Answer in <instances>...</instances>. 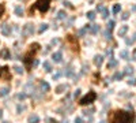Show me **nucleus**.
<instances>
[{"instance_id": "nucleus-1", "label": "nucleus", "mask_w": 136, "mask_h": 123, "mask_svg": "<svg viewBox=\"0 0 136 123\" xmlns=\"http://www.w3.org/2000/svg\"><path fill=\"white\" fill-rule=\"evenodd\" d=\"M135 122V114L132 111H116L110 118V123H133Z\"/></svg>"}, {"instance_id": "nucleus-2", "label": "nucleus", "mask_w": 136, "mask_h": 123, "mask_svg": "<svg viewBox=\"0 0 136 123\" xmlns=\"http://www.w3.org/2000/svg\"><path fill=\"white\" fill-rule=\"evenodd\" d=\"M38 48H40V45H38V44H33V45H30V51L23 56V62H25V64H26V67H27V68L31 67V64H33V58H34L36 52L38 51Z\"/></svg>"}, {"instance_id": "nucleus-3", "label": "nucleus", "mask_w": 136, "mask_h": 123, "mask_svg": "<svg viewBox=\"0 0 136 123\" xmlns=\"http://www.w3.org/2000/svg\"><path fill=\"white\" fill-rule=\"evenodd\" d=\"M49 4H50V0H37L36 4L30 8V12H34V10H40L41 12H46L49 10Z\"/></svg>"}, {"instance_id": "nucleus-4", "label": "nucleus", "mask_w": 136, "mask_h": 123, "mask_svg": "<svg viewBox=\"0 0 136 123\" xmlns=\"http://www.w3.org/2000/svg\"><path fill=\"white\" fill-rule=\"evenodd\" d=\"M95 99H97V93H95V92H93V90H90L86 96L83 97V99H80L79 104H80V105H89V104H91Z\"/></svg>"}, {"instance_id": "nucleus-5", "label": "nucleus", "mask_w": 136, "mask_h": 123, "mask_svg": "<svg viewBox=\"0 0 136 123\" xmlns=\"http://www.w3.org/2000/svg\"><path fill=\"white\" fill-rule=\"evenodd\" d=\"M0 78L6 79V81H10L11 79V74H10V68L7 67V66H4V67L0 68Z\"/></svg>"}, {"instance_id": "nucleus-6", "label": "nucleus", "mask_w": 136, "mask_h": 123, "mask_svg": "<svg viewBox=\"0 0 136 123\" xmlns=\"http://www.w3.org/2000/svg\"><path fill=\"white\" fill-rule=\"evenodd\" d=\"M67 40H68V42L71 44L72 51L78 52V51H79V44H78V40H76V38H75L74 36H67Z\"/></svg>"}, {"instance_id": "nucleus-7", "label": "nucleus", "mask_w": 136, "mask_h": 123, "mask_svg": "<svg viewBox=\"0 0 136 123\" xmlns=\"http://www.w3.org/2000/svg\"><path fill=\"white\" fill-rule=\"evenodd\" d=\"M22 33H23V36L29 37V36H31L33 33H34V26H33L31 23H26V25L23 26V30H22Z\"/></svg>"}, {"instance_id": "nucleus-8", "label": "nucleus", "mask_w": 136, "mask_h": 123, "mask_svg": "<svg viewBox=\"0 0 136 123\" xmlns=\"http://www.w3.org/2000/svg\"><path fill=\"white\" fill-rule=\"evenodd\" d=\"M0 29H1V33H3L4 36H10L11 34V26L7 23H3L1 26H0Z\"/></svg>"}, {"instance_id": "nucleus-9", "label": "nucleus", "mask_w": 136, "mask_h": 123, "mask_svg": "<svg viewBox=\"0 0 136 123\" xmlns=\"http://www.w3.org/2000/svg\"><path fill=\"white\" fill-rule=\"evenodd\" d=\"M86 30H89L91 34H97V33L99 32V26H98V25H87Z\"/></svg>"}, {"instance_id": "nucleus-10", "label": "nucleus", "mask_w": 136, "mask_h": 123, "mask_svg": "<svg viewBox=\"0 0 136 123\" xmlns=\"http://www.w3.org/2000/svg\"><path fill=\"white\" fill-rule=\"evenodd\" d=\"M102 63H104V56L97 55L94 58V64L97 66V67H101V66H102Z\"/></svg>"}, {"instance_id": "nucleus-11", "label": "nucleus", "mask_w": 136, "mask_h": 123, "mask_svg": "<svg viewBox=\"0 0 136 123\" xmlns=\"http://www.w3.org/2000/svg\"><path fill=\"white\" fill-rule=\"evenodd\" d=\"M52 59H53L54 63H61V60H63V55H61V52H54V53H53V56H52Z\"/></svg>"}, {"instance_id": "nucleus-12", "label": "nucleus", "mask_w": 136, "mask_h": 123, "mask_svg": "<svg viewBox=\"0 0 136 123\" xmlns=\"http://www.w3.org/2000/svg\"><path fill=\"white\" fill-rule=\"evenodd\" d=\"M0 59H10V51L8 48H3L0 51Z\"/></svg>"}, {"instance_id": "nucleus-13", "label": "nucleus", "mask_w": 136, "mask_h": 123, "mask_svg": "<svg viewBox=\"0 0 136 123\" xmlns=\"http://www.w3.org/2000/svg\"><path fill=\"white\" fill-rule=\"evenodd\" d=\"M68 90V85H65V83H63V85H59L56 89H54V92L56 93H64V92Z\"/></svg>"}, {"instance_id": "nucleus-14", "label": "nucleus", "mask_w": 136, "mask_h": 123, "mask_svg": "<svg viewBox=\"0 0 136 123\" xmlns=\"http://www.w3.org/2000/svg\"><path fill=\"white\" fill-rule=\"evenodd\" d=\"M29 123H38L40 122V118H38V115H36V114H33V115H30L29 116Z\"/></svg>"}, {"instance_id": "nucleus-15", "label": "nucleus", "mask_w": 136, "mask_h": 123, "mask_svg": "<svg viewBox=\"0 0 136 123\" xmlns=\"http://www.w3.org/2000/svg\"><path fill=\"white\" fill-rule=\"evenodd\" d=\"M118 64V62L116 59H109V63H108V68H113Z\"/></svg>"}, {"instance_id": "nucleus-16", "label": "nucleus", "mask_w": 136, "mask_h": 123, "mask_svg": "<svg viewBox=\"0 0 136 123\" xmlns=\"http://www.w3.org/2000/svg\"><path fill=\"white\" fill-rule=\"evenodd\" d=\"M128 32V26H121L120 27V30H118V36H120V37H122V36H125V33Z\"/></svg>"}, {"instance_id": "nucleus-17", "label": "nucleus", "mask_w": 136, "mask_h": 123, "mask_svg": "<svg viewBox=\"0 0 136 123\" xmlns=\"http://www.w3.org/2000/svg\"><path fill=\"white\" fill-rule=\"evenodd\" d=\"M41 89H42V92H49V89H50L49 83H48V82H45V81H42L41 82Z\"/></svg>"}, {"instance_id": "nucleus-18", "label": "nucleus", "mask_w": 136, "mask_h": 123, "mask_svg": "<svg viewBox=\"0 0 136 123\" xmlns=\"http://www.w3.org/2000/svg\"><path fill=\"white\" fill-rule=\"evenodd\" d=\"M99 12L102 14V18H104V19H108V17H109V10L105 8V7H102V10H101Z\"/></svg>"}, {"instance_id": "nucleus-19", "label": "nucleus", "mask_w": 136, "mask_h": 123, "mask_svg": "<svg viewBox=\"0 0 136 123\" xmlns=\"http://www.w3.org/2000/svg\"><path fill=\"white\" fill-rule=\"evenodd\" d=\"M44 70L46 73H50L52 71V64H50L49 62H44Z\"/></svg>"}, {"instance_id": "nucleus-20", "label": "nucleus", "mask_w": 136, "mask_h": 123, "mask_svg": "<svg viewBox=\"0 0 136 123\" xmlns=\"http://www.w3.org/2000/svg\"><path fill=\"white\" fill-rule=\"evenodd\" d=\"M15 14L18 15V17H22V15H23V8H22L21 6H16L15 7Z\"/></svg>"}, {"instance_id": "nucleus-21", "label": "nucleus", "mask_w": 136, "mask_h": 123, "mask_svg": "<svg viewBox=\"0 0 136 123\" xmlns=\"http://www.w3.org/2000/svg\"><path fill=\"white\" fill-rule=\"evenodd\" d=\"M63 74H65L67 77H72V75H74V70H72L71 67H67V68H65V71H64Z\"/></svg>"}, {"instance_id": "nucleus-22", "label": "nucleus", "mask_w": 136, "mask_h": 123, "mask_svg": "<svg viewBox=\"0 0 136 123\" xmlns=\"http://www.w3.org/2000/svg\"><path fill=\"white\" fill-rule=\"evenodd\" d=\"M65 18H67L65 11H59L57 12V19H65Z\"/></svg>"}, {"instance_id": "nucleus-23", "label": "nucleus", "mask_w": 136, "mask_h": 123, "mask_svg": "<svg viewBox=\"0 0 136 123\" xmlns=\"http://www.w3.org/2000/svg\"><path fill=\"white\" fill-rule=\"evenodd\" d=\"M87 19L94 20L95 19V12L94 11H89V12H87Z\"/></svg>"}, {"instance_id": "nucleus-24", "label": "nucleus", "mask_w": 136, "mask_h": 123, "mask_svg": "<svg viewBox=\"0 0 136 123\" xmlns=\"http://www.w3.org/2000/svg\"><path fill=\"white\" fill-rule=\"evenodd\" d=\"M8 92H10L8 88H1V89H0V96H7Z\"/></svg>"}, {"instance_id": "nucleus-25", "label": "nucleus", "mask_w": 136, "mask_h": 123, "mask_svg": "<svg viewBox=\"0 0 136 123\" xmlns=\"http://www.w3.org/2000/svg\"><path fill=\"white\" fill-rule=\"evenodd\" d=\"M125 74H127V75H132V73H133V68L131 67V66H127V67H125V71H124Z\"/></svg>"}, {"instance_id": "nucleus-26", "label": "nucleus", "mask_w": 136, "mask_h": 123, "mask_svg": "<svg viewBox=\"0 0 136 123\" xmlns=\"http://www.w3.org/2000/svg\"><path fill=\"white\" fill-rule=\"evenodd\" d=\"M46 29H48V25H46V23H42L41 26H40V29H38V33L41 34V33H44Z\"/></svg>"}, {"instance_id": "nucleus-27", "label": "nucleus", "mask_w": 136, "mask_h": 123, "mask_svg": "<svg viewBox=\"0 0 136 123\" xmlns=\"http://www.w3.org/2000/svg\"><path fill=\"white\" fill-rule=\"evenodd\" d=\"M114 20H109V23H108V30H109V32H112L113 29H114Z\"/></svg>"}, {"instance_id": "nucleus-28", "label": "nucleus", "mask_w": 136, "mask_h": 123, "mask_svg": "<svg viewBox=\"0 0 136 123\" xmlns=\"http://www.w3.org/2000/svg\"><path fill=\"white\" fill-rule=\"evenodd\" d=\"M14 70H15L16 74H23V68L19 67V66H14Z\"/></svg>"}, {"instance_id": "nucleus-29", "label": "nucleus", "mask_w": 136, "mask_h": 123, "mask_svg": "<svg viewBox=\"0 0 136 123\" xmlns=\"http://www.w3.org/2000/svg\"><path fill=\"white\" fill-rule=\"evenodd\" d=\"M135 41H136V34H133V38H127V41H125V42H127L128 45H131V44H133Z\"/></svg>"}, {"instance_id": "nucleus-30", "label": "nucleus", "mask_w": 136, "mask_h": 123, "mask_svg": "<svg viewBox=\"0 0 136 123\" xmlns=\"http://www.w3.org/2000/svg\"><path fill=\"white\" fill-rule=\"evenodd\" d=\"M122 78V73H116L114 75H113V79L114 81H118V79H121Z\"/></svg>"}, {"instance_id": "nucleus-31", "label": "nucleus", "mask_w": 136, "mask_h": 123, "mask_svg": "<svg viewBox=\"0 0 136 123\" xmlns=\"http://www.w3.org/2000/svg\"><path fill=\"white\" fill-rule=\"evenodd\" d=\"M120 58L121 59H128V51H121V52H120Z\"/></svg>"}, {"instance_id": "nucleus-32", "label": "nucleus", "mask_w": 136, "mask_h": 123, "mask_svg": "<svg viewBox=\"0 0 136 123\" xmlns=\"http://www.w3.org/2000/svg\"><path fill=\"white\" fill-rule=\"evenodd\" d=\"M120 10H121L120 4H116V6L113 7V12H114V14H118V12H120Z\"/></svg>"}, {"instance_id": "nucleus-33", "label": "nucleus", "mask_w": 136, "mask_h": 123, "mask_svg": "<svg viewBox=\"0 0 136 123\" xmlns=\"http://www.w3.org/2000/svg\"><path fill=\"white\" fill-rule=\"evenodd\" d=\"M61 75H63V71H57L56 74H53V79H54V81H56V79H59Z\"/></svg>"}, {"instance_id": "nucleus-34", "label": "nucleus", "mask_w": 136, "mask_h": 123, "mask_svg": "<svg viewBox=\"0 0 136 123\" xmlns=\"http://www.w3.org/2000/svg\"><path fill=\"white\" fill-rule=\"evenodd\" d=\"M16 99H18V100H25V99H26V94H25V93H19V94H16Z\"/></svg>"}, {"instance_id": "nucleus-35", "label": "nucleus", "mask_w": 136, "mask_h": 123, "mask_svg": "<svg viewBox=\"0 0 136 123\" xmlns=\"http://www.w3.org/2000/svg\"><path fill=\"white\" fill-rule=\"evenodd\" d=\"M128 83H129V85H132V86H135L136 85V78H129Z\"/></svg>"}, {"instance_id": "nucleus-36", "label": "nucleus", "mask_w": 136, "mask_h": 123, "mask_svg": "<svg viewBox=\"0 0 136 123\" xmlns=\"http://www.w3.org/2000/svg\"><path fill=\"white\" fill-rule=\"evenodd\" d=\"M87 30H86V27L84 29H80V30H78V36H84V33H86Z\"/></svg>"}, {"instance_id": "nucleus-37", "label": "nucleus", "mask_w": 136, "mask_h": 123, "mask_svg": "<svg viewBox=\"0 0 136 123\" xmlns=\"http://www.w3.org/2000/svg\"><path fill=\"white\" fill-rule=\"evenodd\" d=\"M105 38H106V40H110V38H112V33H110L109 30L105 32Z\"/></svg>"}, {"instance_id": "nucleus-38", "label": "nucleus", "mask_w": 136, "mask_h": 123, "mask_svg": "<svg viewBox=\"0 0 136 123\" xmlns=\"http://www.w3.org/2000/svg\"><path fill=\"white\" fill-rule=\"evenodd\" d=\"M4 10H6V8H4V4H0V18L3 17V14H4Z\"/></svg>"}, {"instance_id": "nucleus-39", "label": "nucleus", "mask_w": 136, "mask_h": 123, "mask_svg": "<svg viewBox=\"0 0 136 123\" xmlns=\"http://www.w3.org/2000/svg\"><path fill=\"white\" fill-rule=\"evenodd\" d=\"M93 112H94V109H89V111H87V109H86V111H83V114H84V115H86V116H87V115H91L93 114Z\"/></svg>"}, {"instance_id": "nucleus-40", "label": "nucleus", "mask_w": 136, "mask_h": 123, "mask_svg": "<svg viewBox=\"0 0 136 123\" xmlns=\"http://www.w3.org/2000/svg\"><path fill=\"white\" fill-rule=\"evenodd\" d=\"M80 92H82V90H80V89H76V92H75V93H74V97H75V99H78V97L80 96Z\"/></svg>"}, {"instance_id": "nucleus-41", "label": "nucleus", "mask_w": 136, "mask_h": 123, "mask_svg": "<svg viewBox=\"0 0 136 123\" xmlns=\"http://www.w3.org/2000/svg\"><path fill=\"white\" fill-rule=\"evenodd\" d=\"M121 18H122V19H124V20H125V19H128V18H129V14H128V12H124Z\"/></svg>"}, {"instance_id": "nucleus-42", "label": "nucleus", "mask_w": 136, "mask_h": 123, "mask_svg": "<svg viewBox=\"0 0 136 123\" xmlns=\"http://www.w3.org/2000/svg\"><path fill=\"white\" fill-rule=\"evenodd\" d=\"M22 111H25V105H18V112L21 114Z\"/></svg>"}, {"instance_id": "nucleus-43", "label": "nucleus", "mask_w": 136, "mask_h": 123, "mask_svg": "<svg viewBox=\"0 0 136 123\" xmlns=\"http://www.w3.org/2000/svg\"><path fill=\"white\" fill-rule=\"evenodd\" d=\"M75 123H84V122H83L82 118H76V119H75Z\"/></svg>"}, {"instance_id": "nucleus-44", "label": "nucleus", "mask_w": 136, "mask_h": 123, "mask_svg": "<svg viewBox=\"0 0 136 123\" xmlns=\"http://www.w3.org/2000/svg\"><path fill=\"white\" fill-rule=\"evenodd\" d=\"M64 6H67V7H69V8H72L71 3H68V1H65V3H64Z\"/></svg>"}, {"instance_id": "nucleus-45", "label": "nucleus", "mask_w": 136, "mask_h": 123, "mask_svg": "<svg viewBox=\"0 0 136 123\" xmlns=\"http://www.w3.org/2000/svg\"><path fill=\"white\" fill-rule=\"evenodd\" d=\"M132 59H133V60H136V49H135V51H133V55H132Z\"/></svg>"}, {"instance_id": "nucleus-46", "label": "nucleus", "mask_w": 136, "mask_h": 123, "mask_svg": "<svg viewBox=\"0 0 136 123\" xmlns=\"http://www.w3.org/2000/svg\"><path fill=\"white\" fill-rule=\"evenodd\" d=\"M49 122H50V123H57V122H56V120H54V119H49Z\"/></svg>"}, {"instance_id": "nucleus-47", "label": "nucleus", "mask_w": 136, "mask_h": 123, "mask_svg": "<svg viewBox=\"0 0 136 123\" xmlns=\"http://www.w3.org/2000/svg\"><path fill=\"white\" fill-rule=\"evenodd\" d=\"M61 123H68V120H67V119H65V120H63V122H61Z\"/></svg>"}, {"instance_id": "nucleus-48", "label": "nucleus", "mask_w": 136, "mask_h": 123, "mask_svg": "<svg viewBox=\"0 0 136 123\" xmlns=\"http://www.w3.org/2000/svg\"><path fill=\"white\" fill-rule=\"evenodd\" d=\"M1 115H3V114H1V109H0V118H1Z\"/></svg>"}, {"instance_id": "nucleus-49", "label": "nucleus", "mask_w": 136, "mask_h": 123, "mask_svg": "<svg viewBox=\"0 0 136 123\" xmlns=\"http://www.w3.org/2000/svg\"><path fill=\"white\" fill-rule=\"evenodd\" d=\"M99 123H106V122H104V120H102V122H99Z\"/></svg>"}, {"instance_id": "nucleus-50", "label": "nucleus", "mask_w": 136, "mask_h": 123, "mask_svg": "<svg viewBox=\"0 0 136 123\" xmlns=\"http://www.w3.org/2000/svg\"><path fill=\"white\" fill-rule=\"evenodd\" d=\"M3 123H8V122H3Z\"/></svg>"}]
</instances>
